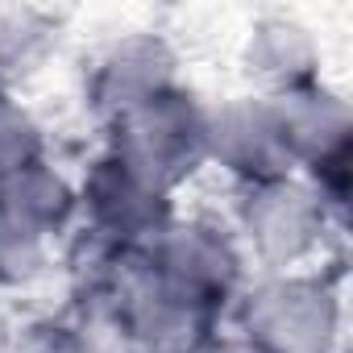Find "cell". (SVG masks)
Returning a JSON list of instances; mask_svg holds the SVG:
<instances>
[{
  "label": "cell",
  "mask_w": 353,
  "mask_h": 353,
  "mask_svg": "<svg viewBox=\"0 0 353 353\" xmlns=\"http://www.w3.org/2000/svg\"><path fill=\"white\" fill-rule=\"evenodd\" d=\"M208 170L225 174L233 192L295 174L270 96L237 92L208 108Z\"/></svg>",
  "instance_id": "obj_8"
},
{
  "label": "cell",
  "mask_w": 353,
  "mask_h": 353,
  "mask_svg": "<svg viewBox=\"0 0 353 353\" xmlns=\"http://www.w3.org/2000/svg\"><path fill=\"white\" fill-rule=\"evenodd\" d=\"M0 221H9L38 241L63 250L79 233V183L54 158L26 162L21 170L0 179Z\"/></svg>",
  "instance_id": "obj_10"
},
{
  "label": "cell",
  "mask_w": 353,
  "mask_h": 353,
  "mask_svg": "<svg viewBox=\"0 0 353 353\" xmlns=\"http://www.w3.org/2000/svg\"><path fill=\"white\" fill-rule=\"evenodd\" d=\"M341 221L345 216L303 174H279V179L233 192V212H229V225L254 274L307 270L328 262Z\"/></svg>",
  "instance_id": "obj_2"
},
{
  "label": "cell",
  "mask_w": 353,
  "mask_h": 353,
  "mask_svg": "<svg viewBox=\"0 0 353 353\" xmlns=\"http://www.w3.org/2000/svg\"><path fill=\"white\" fill-rule=\"evenodd\" d=\"M237 63L245 75V92L258 96H283L291 88L324 79V42L320 34L287 9L258 13L237 46Z\"/></svg>",
  "instance_id": "obj_9"
},
{
  "label": "cell",
  "mask_w": 353,
  "mask_h": 353,
  "mask_svg": "<svg viewBox=\"0 0 353 353\" xmlns=\"http://www.w3.org/2000/svg\"><path fill=\"white\" fill-rule=\"evenodd\" d=\"M287 158L295 174L312 179L320 196L345 216L349 196V162H353V104L349 96L324 75L316 83L291 88L283 96H270Z\"/></svg>",
  "instance_id": "obj_6"
},
{
  "label": "cell",
  "mask_w": 353,
  "mask_h": 353,
  "mask_svg": "<svg viewBox=\"0 0 353 353\" xmlns=\"http://www.w3.org/2000/svg\"><path fill=\"white\" fill-rule=\"evenodd\" d=\"M75 183H79V237L108 250L145 254L162 237V229L179 216V196L141 179L133 166H125L104 145L92 154V162H83Z\"/></svg>",
  "instance_id": "obj_5"
},
{
  "label": "cell",
  "mask_w": 353,
  "mask_h": 353,
  "mask_svg": "<svg viewBox=\"0 0 353 353\" xmlns=\"http://www.w3.org/2000/svg\"><path fill=\"white\" fill-rule=\"evenodd\" d=\"M208 108L212 100L183 79L117 117L100 145L154 188L179 196L208 170Z\"/></svg>",
  "instance_id": "obj_3"
},
{
  "label": "cell",
  "mask_w": 353,
  "mask_h": 353,
  "mask_svg": "<svg viewBox=\"0 0 353 353\" xmlns=\"http://www.w3.org/2000/svg\"><path fill=\"white\" fill-rule=\"evenodd\" d=\"M229 328L262 353H345V266L328 258L307 270L254 274L233 303Z\"/></svg>",
  "instance_id": "obj_1"
},
{
  "label": "cell",
  "mask_w": 353,
  "mask_h": 353,
  "mask_svg": "<svg viewBox=\"0 0 353 353\" xmlns=\"http://www.w3.org/2000/svg\"><path fill=\"white\" fill-rule=\"evenodd\" d=\"M54 245L0 221V291H26L54 266Z\"/></svg>",
  "instance_id": "obj_14"
},
{
  "label": "cell",
  "mask_w": 353,
  "mask_h": 353,
  "mask_svg": "<svg viewBox=\"0 0 353 353\" xmlns=\"http://www.w3.org/2000/svg\"><path fill=\"white\" fill-rule=\"evenodd\" d=\"M5 353H100V332L71 307L38 312L9 332Z\"/></svg>",
  "instance_id": "obj_12"
},
{
  "label": "cell",
  "mask_w": 353,
  "mask_h": 353,
  "mask_svg": "<svg viewBox=\"0 0 353 353\" xmlns=\"http://www.w3.org/2000/svg\"><path fill=\"white\" fill-rule=\"evenodd\" d=\"M46 154H50V133L34 112V104L17 92H0V179Z\"/></svg>",
  "instance_id": "obj_13"
},
{
  "label": "cell",
  "mask_w": 353,
  "mask_h": 353,
  "mask_svg": "<svg viewBox=\"0 0 353 353\" xmlns=\"http://www.w3.org/2000/svg\"><path fill=\"white\" fill-rule=\"evenodd\" d=\"M150 266L196 303L212 307L216 316H233V303L241 299L245 283L254 279V266L229 225V216L212 212H183L174 216L162 237L145 250Z\"/></svg>",
  "instance_id": "obj_4"
},
{
  "label": "cell",
  "mask_w": 353,
  "mask_h": 353,
  "mask_svg": "<svg viewBox=\"0 0 353 353\" xmlns=\"http://www.w3.org/2000/svg\"><path fill=\"white\" fill-rule=\"evenodd\" d=\"M204 353H262V349H258L254 341H245L241 332L225 328V332H221V336H216V341H212V345L204 349Z\"/></svg>",
  "instance_id": "obj_15"
},
{
  "label": "cell",
  "mask_w": 353,
  "mask_h": 353,
  "mask_svg": "<svg viewBox=\"0 0 353 353\" xmlns=\"http://www.w3.org/2000/svg\"><path fill=\"white\" fill-rule=\"evenodd\" d=\"M183 83V54L174 38L158 26H133L112 34L96 46L83 67V108L100 125V133L133 112L137 104L154 100L158 92Z\"/></svg>",
  "instance_id": "obj_7"
},
{
  "label": "cell",
  "mask_w": 353,
  "mask_h": 353,
  "mask_svg": "<svg viewBox=\"0 0 353 353\" xmlns=\"http://www.w3.org/2000/svg\"><path fill=\"white\" fill-rule=\"evenodd\" d=\"M63 17L50 9L13 5L0 9V92H17L46 71V63L63 46Z\"/></svg>",
  "instance_id": "obj_11"
}]
</instances>
